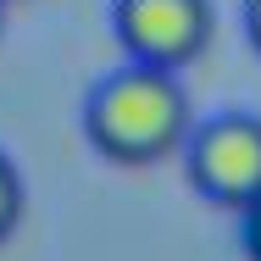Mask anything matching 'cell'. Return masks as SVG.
<instances>
[{
    "label": "cell",
    "instance_id": "6",
    "mask_svg": "<svg viewBox=\"0 0 261 261\" xmlns=\"http://www.w3.org/2000/svg\"><path fill=\"white\" fill-rule=\"evenodd\" d=\"M245 34H250V45L261 50V0H245Z\"/></svg>",
    "mask_w": 261,
    "mask_h": 261
},
{
    "label": "cell",
    "instance_id": "3",
    "mask_svg": "<svg viewBox=\"0 0 261 261\" xmlns=\"http://www.w3.org/2000/svg\"><path fill=\"white\" fill-rule=\"evenodd\" d=\"M111 34L134 67L184 72L217 34L211 0H111Z\"/></svg>",
    "mask_w": 261,
    "mask_h": 261
},
{
    "label": "cell",
    "instance_id": "4",
    "mask_svg": "<svg viewBox=\"0 0 261 261\" xmlns=\"http://www.w3.org/2000/svg\"><path fill=\"white\" fill-rule=\"evenodd\" d=\"M22 200H28V195H22V172H17V161L0 150V245H6L11 228L22 222Z\"/></svg>",
    "mask_w": 261,
    "mask_h": 261
},
{
    "label": "cell",
    "instance_id": "7",
    "mask_svg": "<svg viewBox=\"0 0 261 261\" xmlns=\"http://www.w3.org/2000/svg\"><path fill=\"white\" fill-rule=\"evenodd\" d=\"M0 17H6V0H0Z\"/></svg>",
    "mask_w": 261,
    "mask_h": 261
},
{
    "label": "cell",
    "instance_id": "2",
    "mask_svg": "<svg viewBox=\"0 0 261 261\" xmlns=\"http://www.w3.org/2000/svg\"><path fill=\"white\" fill-rule=\"evenodd\" d=\"M189 184L222 211H245L261 200V117L256 111H217L184 139Z\"/></svg>",
    "mask_w": 261,
    "mask_h": 261
},
{
    "label": "cell",
    "instance_id": "1",
    "mask_svg": "<svg viewBox=\"0 0 261 261\" xmlns=\"http://www.w3.org/2000/svg\"><path fill=\"white\" fill-rule=\"evenodd\" d=\"M189 128H195V117H189V95H184L178 72L122 61L84 100L89 145L106 161H122V167H150V161L178 156Z\"/></svg>",
    "mask_w": 261,
    "mask_h": 261
},
{
    "label": "cell",
    "instance_id": "5",
    "mask_svg": "<svg viewBox=\"0 0 261 261\" xmlns=\"http://www.w3.org/2000/svg\"><path fill=\"white\" fill-rule=\"evenodd\" d=\"M233 217H239V250H245V261H261V200H250Z\"/></svg>",
    "mask_w": 261,
    "mask_h": 261
}]
</instances>
